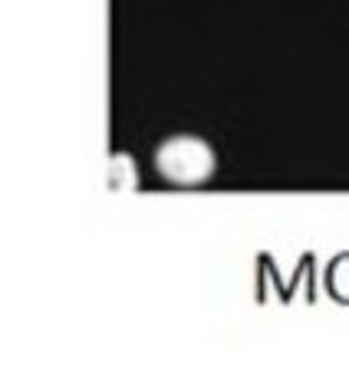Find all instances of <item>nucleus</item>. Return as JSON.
Masks as SVG:
<instances>
[{
  "label": "nucleus",
  "instance_id": "nucleus-1",
  "mask_svg": "<svg viewBox=\"0 0 349 365\" xmlns=\"http://www.w3.org/2000/svg\"><path fill=\"white\" fill-rule=\"evenodd\" d=\"M214 152L205 138L198 135H171L155 148V171L168 185L195 187L205 185L214 175Z\"/></svg>",
  "mask_w": 349,
  "mask_h": 365
},
{
  "label": "nucleus",
  "instance_id": "nucleus-2",
  "mask_svg": "<svg viewBox=\"0 0 349 365\" xmlns=\"http://www.w3.org/2000/svg\"><path fill=\"white\" fill-rule=\"evenodd\" d=\"M136 181H138V175H136L132 158H128V155H112V162H109V185L128 191V187H136Z\"/></svg>",
  "mask_w": 349,
  "mask_h": 365
}]
</instances>
